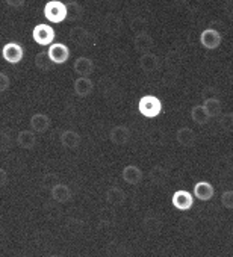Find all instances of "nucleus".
Masks as SVG:
<instances>
[{
	"label": "nucleus",
	"instance_id": "11",
	"mask_svg": "<svg viewBox=\"0 0 233 257\" xmlns=\"http://www.w3.org/2000/svg\"><path fill=\"white\" fill-rule=\"evenodd\" d=\"M29 124L35 134H44L50 127V118L46 113H34L29 119Z\"/></svg>",
	"mask_w": 233,
	"mask_h": 257
},
{
	"label": "nucleus",
	"instance_id": "15",
	"mask_svg": "<svg viewBox=\"0 0 233 257\" xmlns=\"http://www.w3.org/2000/svg\"><path fill=\"white\" fill-rule=\"evenodd\" d=\"M176 140L182 147H192L195 144L197 137L191 127H180L176 134Z\"/></svg>",
	"mask_w": 233,
	"mask_h": 257
},
{
	"label": "nucleus",
	"instance_id": "34",
	"mask_svg": "<svg viewBox=\"0 0 233 257\" xmlns=\"http://www.w3.org/2000/svg\"><path fill=\"white\" fill-rule=\"evenodd\" d=\"M8 183V171L0 168V188H4Z\"/></svg>",
	"mask_w": 233,
	"mask_h": 257
},
{
	"label": "nucleus",
	"instance_id": "31",
	"mask_svg": "<svg viewBox=\"0 0 233 257\" xmlns=\"http://www.w3.org/2000/svg\"><path fill=\"white\" fill-rule=\"evenodd\" d=\"M146 28H147V22H146L143 17H137V19H134V20L131 22V29H132L134 32H137V34L144 32Z\"/></svg>",
	"mask_w": 233,
	"mask_h": 257
},
{
	"label": "nucleus",
	"instance_id": "1",
	"mask_svg": "<svg viewBox=\"0 0 233 257\" xmlns=\"http://www.w3.org/2000/svg\"><path fill=\"white\" fill-rule=\"evenodd\" d=\"M138 110L146 118H156L162 113V101L156 95H144L140 98Z\"/></svg>",
	"mask_w": 233,
	"mask_h": 257
},
{
	"label": "nucleus",
	"instance_id": "14",
	"mask_svg": "<svg viewBox=\"0 0 233 257\" xmlns=\"http://www.w3.org/2000/svg\"><path fill=\"white\" fill-rule=\"evenodd\" d=\"M50 194H52V198H53L55 201H58V203H67V201H70L71 197H73L71 189H70L67 185H64V183H55V185L52 186Z\"/></svg>",
	"mask_w": 233,
	"mask_h": 257
},
{
	"label": "nucleus",
	"instance_id": "6",
	"mask_svg": "<svg viewBox=\"0 0 233 257\" xmlns=\"http://www.w3.org/2000/svg\"><path fill=\"white\" fill-rule=\"evenodd\" d=\"M194 200H195L194 194L186 189H179L171 197V203H173L174 209L182 210V212L189 210L194 206Z\"/></svg>",
	"mask_w": 233,
	"mask_h": 257
},
{
	"label": "nucleus",
	"instance_id": "33",
	"mask_svg": "<svg viewBox=\"0 0 233 257\" xmlns=\"http://www.w3.org/2000/svg\"><path fill=\"white\" fill-rule=\"evenodd\" d=\"M224 13L230 20H233V0H227L224 4Z\"/></svg>",
	"mask_w": 233,
	"mask_h": 257
},
{
	"label": "nucleus",
	"instance_id": "3",
	"mask_svg": "<svg viewBox=\"0 0 233 257\" xmlns=\"http://www.w3.org/2000/svg\"><path fill=\"white\" fill-rule=\"evenodd\" d=\"M32 38H34V41L37 44H40L43 47H47V46H50L55 41L56 32H55V29L50 25L41 23V25H37L32 29Z\"/></svg>",
	"mask_w": 233,
	"mask_h": 257
},
{
	"label": "nucleus",
	"instance_id": "18",
	"mask_svg": "<svg viewBox=\"0 0 233 257\" xmlns=\"http://www.w3.org/2000/svg\"><path fill=\"white\" fill-rule=\"evenodd\" d=\"M73 68L79 76H91L94 71V62L86 56H79L73 64Z\"/></svg>",
	"mask_w": 233,
	"mask_h": 257
},
{
	"label": "nucleus",
	"instance_id": "12",
	"mask_svg": "<svg viewBox=\"0 0 233 257\" xmlns=\"http://www.w3.org/2000/svg\"><path fill=\"white\" fill-rule=\"evenodd\" d=\"M134 44H135V50L138 53H147V52H152V49L155 46V41L147 32H140V34L135 35Z\"/></svg>",
	"mask_w": 233,
	"mask_h": 257
},
{
	"label": "nucleus",
	"instance_id": "13",
	"mask_svg": "<svg viewBox=\"0 0 233 257\" xmlns=\"http://www.w3.org/2000/svg\"><path fill=\"white\" fill-rule=\"evenodd\" d=\"M73 88H74V92L79 97H88L92 92V89H94V83H92V80L88 76H79L74 80Z\"/></svg>",
	"mask_w": 233,
	"mask_h": 257
},
{
	"label": "nucleus",
	"instance_id": "5",
	"mask_svg": "<svg viewBox=\"0 0 233 257\" xmlns=\"http://www.w3.org/2000/svg\"><path fill=\"white\" fill-rule=\"evenodd\" d=\"M2 56L8 64H20L25 58V49L19 43H8L2 49Z\"/></svg>",
	"mask_w": 233,
	"mask_h": 257
},
{
	"label": "nucleus",
	"instance_id": "25",
	"mask_svg": "<svg viewBox=\"0 0 233 257\" xmlns=\"http://www.w3.org/2000/svg\"><path fill=\"white\" fill-rule=\"evenodd\" d=\"M70 38H71V41H74L76 44L85 46L86 41L89 40V34H88L83 28H74V29H71V32H70Z\"/></svg>",
	"mask_w": 233,
	"mask_h": 257
},
{
	"label": "nucleus",
	"instance_id": "16",
	"mask_svg": "<svg viewBox=\"0 0 233 257\" xmlns=\"http://www.w3.org/2000/svg\"><path fill=\"white\" fill-rule=\"evenodd\" d=\"M140 67L144 73H153L159 68V59L155 53L152 52H147V53H143L141 58H140Z\"/></svg>",
	"mask_w": 233,
	"mask_h": 257
},
{
	"label": "nucleus",
	"instance_id": "19",
	"mask_svg": "<svg viewBox=\"0 0 233 257\" xmlns=\"http://www.w3.org/2000/svg\"><path fill=\"white\" fill-rule=\"evenodd\" d=\"M104 198H106V201H107L109 204H112V206H120V204L125 203L126 194H125V191H123L122 188H119V186H112V188H109V189L106 191Z\"/></svg>",
	"mask_w": 233,
	"mask_h": 257
},
{
	"label": "nucleus",
	"instance_id": "10",
	"mask_svg": "<svg viewBox=\"0 0 233 257\" xmlns=\"http://www.w3.org/2000/svg\"><path fill=\"white\" fill-rule=\"evenodd\" d=\"M122 177H123V180H125L126 183L135 186V185L141 183L144 174H143L141 168H138L137 165H126V167L123 168V171H122Z\"/></svg>",
	"mask_w": 233,
	"mask_h": 257
},
{
	"label": "nucleus",
	"instance_id": "32",
	"mask_svg": "<svg viewBox=\"0 0 233 257\" xmlns=\"http://www.w3.org/2000/svg\"><path fill=\"white\" fill-rule=\"evenodd\" d=\"M10 85H11V80H10L8 74H5V73L0 71V92L7 91V89L10 88Z\"/></svg>",
	"mask_w": 233,
	"mask_h": 257
},
{
	"label": "nucleus",
	"instance_id": "20",
	"mask_svg": "<svg viewBox=\"0 0 233 257\" xmlns=\"http://www.w3.org/2000/svg\"><path fill=\"white\" fill-rule=\"evenodd\" d=\"M17 144L25 150H32L37 144V137L34 131H22L17 135Z\"/></svg>",
	"mask_w": 233,
	"mask_h": 257
},
{
	"label": "nucleus",
	"instance_id": "24",
	"mask_svg": "<svg viewBox=\"0 0 233 257\" xmlns=\"http://www.w3.org/2000/svg\"><path fill=\"white\" fill-rule=\"evenodd\" d=\"M82 7L76 2V0H70V4H67V19L70 22H76L82 19Z\"/></svg>",
	"mask_w": 233,
	"mask_h": 257
},
{
	"label": "nucleus",
	"instance_id": "22",
	"mask_svg": "<svg viewBox=\"0 0 233 257\" xmlns=\"http://www.w3.org/2000/svg\"><path fill=\"white\" fill-rule=\"evenodd\" d=\"M203 106L206 107V110H207V113H209L210 118L218 116V115L221 113V101H219V98H216V97H207V98L204 100Z\"/></svg>",
	"mask_w": 233,
	"mask_h": 257
},
{
	"label": "nucleus",
	"instance_id": "23",
	"mask_svg": "<svg viewBox=\"0 0 233 257\" xmlns=\"http://www.w3.org/2000/svg\"><path fill=\"white\" fill-rule=\"evenodd\" d=\"M104 28L110 34L120 32V29H122V20H120V17L119 16H113V14L106 16L104 17Z\"/></svg>",
	"mask_w": 233,
	"mask_h": 257
},
{
	"label": "nucleus",
	"instance_id": "27",
	"mask_svg": "<svg viewBox=\"0 0 233 257\" xmlns=\"http://www.w3.org/2000/svg\"><path fill=\"white\" fill-rule=\"evenodd\" d=\"M144 228L149 231V233H158L161 230V221L156 218V216H147L143 222Z\"/></svg>",
	"mask_w": 233,
	"mask_h": 257
},
{
	"label": "nucleus",
	"instance_id": "9",
	"mask_svg": "<svg viewBox=\"0 0 233 257\" xmlns=\"http://www.w3.org/2000/svg\"><path fill=\"white\" fill-rule=\"evenodd\" d=\"M194 197L200 201H209L210 198H213V194H215V188L212 186V183L209 182H197L194 185V191H192Z\"/></svg>",
	"mask_w": 233,
	"mask_h": 257
},
{
	"label": "nucleus",
	"instance_id": "29",
	"mask_svg": "<svg viewBox=\"0 0 233 257\" xmlns=\"http://www.w3.org/2000/svg\"><path fill=\"white\" fill-rule=\"evenodd\" d=\"M11 134L0 132V152H8L11 149Z\"/></svg>",
	"mask_w": 233,
	"mask_h": 257
},
{
	"label": "nucleus",
	"instance_id": "28",
	"mask_svg": "<svg viewBox=\"0 0 233 257\" xmlns=\"http://www.w3.org/2000/svg\"><path fill=\"white\" fill-rule=\"evenodd\" d=\"M35 64H37L38 68H41V70H49V65L53 64V62L50 61L47 52H40V53L37 55V58H35Z\"/></svg>",
	"mask_w": 233,
	"mask_h": 257
},
{
	"label": "nucleus",
	"instance_id": "17",
	"mask_svg": "<svg viewBox=\"0 0 233 257\" xmlns=\"http://www.w3.org/2000/svg\"><path fill=\"white\" fill-rule=\"evenodd\" d=\"M61 144L65 147V149H68V150H76V149H79V146H80V143H82V138H80V135L77 134V132H74V131H64L62 134H61Z\"/></svg>",
	"mask_w": 233,
	"mask_h": 257
},
{
	"label": "nucleus",
	"instance_id": "21",
	"mask_svg": "<svg viewBox=\"0 0 233 257\" xmlns=\"http://www.w3.org/2000/svg\"><path fill=\"white\" fill-rule=\"evenodd\" d=\"M191 118L198 125H206L209 122V119H210V116H209V113H207V110H206V107L203 104H195L191 109Z\"/></svg>",
	"mask_w": 233,
	"mask_h": 257
},
{
	"label": "nucleus",
	"instance_id": "2",
	"mask_svg": "<svg viewBox=\"0 0 233 257\" xmlns=\"http://www.w3.org/2000/svg\"><path fill=\"white\" fill-rule=\"evenodd\" d=\"M44 17L50 23H62L67 20V5L61 0H50L44 5Z\"/></svg>",
	"mask_w": 233,
	"mask_h": 257
},
{
	"label": "nucleus",
	"instance_id": "30",
	"mask_svg": "<svg viewBox=\"0 0 233 257\" xmlns=\"http://www.w3.org/2000/svg\"><path fill=\"white\" fill-rule=\"evenodd\" d=\"M221 204L222 207L228 209V210H233V191H224L221 194Z\"/></svg>",
	"mask_w": 233,
	"mask_h": 257
},
{
	"label": "nucleus",
	"instance_id": "4",
	"mask_svg": "<svg viewBox=\"0 0 233 257\" xmlns=\"http://www.w3.org/2000/svg\"><path fill=\"white\" fill-rule=\"evenodd\" d=\"M47 55L50 58V61L56 65H62L70 59V49L68 46H65L64 43H52L49 46Z\"/></svg>",
	"mask_w": 233,
	"mask_h": 257
},
{
	"label": "nucleus",
	"instance_id": "26",
	"mask_svg": "<svg viewBox=\"0 0 233 257\" xmlns=\"http://www.w3.org/2000/svg\"><path fill=\"white\" fill-rule=\"evenodd\" d=\"M167 179H168V173L162 167H155L150 171V180L155 185H162L164 182H167Z\"/></svg>",
	"mask_w": 233,
	"mask_h": 257
},
{
	"label": "nucleus",
	"instance_id": "35",
	"mask_svg": "<svg viewBox=\"0 0 233 257\" xmlns=\"http://www.w3.org/2000/svg\"><path fill=\"white\" fill-rule=\"evenodd\" d=\"M26 0H7V4L13 8H22Z\"/></svg>",
	"mask_w": 233,
	"mask_h": 257
},
{
	"label": "nucleus",
	"instance_id": "7",
	"mask_svg": "<svg viewBox=\"0 0 233 257\" xmlns=\"http://www.w3.org/2000/svg\"><path fill=\"white\" fill-rule=\"evenodd\" d=\"M221 41H222V37L216 29L207 28V29L201 31V34H200V44L207 50L218 49L221 46Z\"/></svg>",
	"mask_w": 233,
	"mask_h": 257
},
{
	"label": "nucleus",
	"instance_id": "8",
	"mask_svg": "<svg viewBox=\"0 0 233 257\" xmlns=\"http://www.w3.org/2000/svg\"><path fill=\"white\" fill-rule=\"evenodd\" d=\"M109 140L115 146H126L131 141V131L126 125H115L109 132Z\"/></svg>",
	"mask_w": 233,
	"mask_h": 257
}]
</instances>
